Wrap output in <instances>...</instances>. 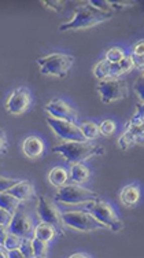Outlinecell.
Instances as JSON below:
<instances>
[{
    "label": "cell",
    "mask_w": 144,
    "mask_h": 258,
    "mask_svg": "<svg viewBox=\"0 0 144 258\" xmlns=\"http://www.w3.org/2000/svg\"><path fill=\"white\" fill-rule=\"evenodd\" d=\"M140 198V191L139 187L136 184H129V185H125L124 188L121 189L119 192V199L124 206L126 208H130V206H134V205L139 202Z\"/></svg>",
    "instance_id": "cell-16"
},
{
    "label": "cell",
    "mask_w": 144,
    "mask_h": 258,
    "mask_svg": "<svg viewBox=\"0 0 144 258\" xmlns=\"http://www.w3.org/2000/svg\"><path fill=\"white\" fill-rule=\"evenodd\" d=\"M7 235H9V228L5 227V225H0V247H3V246H5Z\"/></svg>",
    "instance_id": "cell-35"
},
{
    "label": "cell",
    "mask_w": 144,
    "mask_h": 258,
    "mask_svg": "<svg viewBox=\"0 0 144 258\" xmlns=\"http://www.w3.org/2000/svg\"><path fill=\"white\" fill-rule=\"evenodd\" d=\"M7 150H9V143H7V139H6L5 131L0 129V155L6 154Z\"/></svg>",
    "instance_id": "cell-34"
},
{
    "label": "cell",
    "mask_w": 144,
    "mask_h": 258,
    "mask_svg": "<svg viewBox=\"0 0 144 258\" xmlns=\"http://www.w3.org/2000/svg\"><path fill=\"white\" fill-rule=\"evenodd\" d=\"M67 180H69V174L66 172L65 168L62 166H56V168H52L48 173V181H50L52 185L55 187H63L67 184Z\"/></svg>",
    "instance_id": "cell-17"
},
{
    "label": "cell",
    "mask_w": 144,
    "mask_h": 258,
    "mask_svg": "<svg viewBox=\"0 0 144 258\" xmlns=\"http://www.w3.org/2000/svg\"><path fill=\"white\" fill-rule=\"evenodd\" d=\"M30 104V92L24 87L13 91L10 98L6 102V110L9 114L21 115L25 113Z\"/></svg>",
    "instance_id": "cell-11"
},
{
    "label": "cell",
    "mask_w": 144,
    "mask_h": 258,
    "mask_svg": "<svg viewBox=\"0 0 144 258\" xmlns=\"http://www.w3.org/2000/svg\"><path fill=\"white\" fill-rule=\"evenodd\" d=\"M73 60L75 58L71 55L54 52V54H48L39 58L37 63L40 66L41 75L65 79L69 73L70 68L73 66Z\"/></svg>",
    "instance_id": "cell-3"
},
{
    "label": "cell",
    "mask_w": 144,
    "mask_h": 258,
    "mask_svg": "<svg viewBox=\"0 0 144 258\" xmlns=\"http://www.w3.org/2000/svg\"><path fill=\"white\" fill-rule=\"evenodd\" d=\"M90 174V169L87 168L84 164L71 165V169H70V177L75 181V184L83 183L85 180H88Z\"/></svg>",
    "instance_id": "cell-20"
},
{
    "label": "cell",
    "mask_w": 144,
    "mask_h": 258,
    "mask_svg": "<svg viewBox=\"0 0 144 258\" xmlns=\"http://www.w3.org/2000/svg\"><path fill=\"white\" fill-rule=\"evenodd\" d=\"M18 183V180L15 179H9V177H5V176H0V192H6L14 185V184Z\"/></svg>",
    "instance_id": "cell-29"
},
{
    "label": "cell",
    "mask_w": 144,
    "mask_h": 258,
    "mask_svg": "<svg viewBox=\"0 0 144 258\" xmlns=\"http://www.w3.org/2000/svg\"><path fill=\"white\" fill-rule=\"evenodd\" d=\"M21 202L17 198H14L13 195L7 192H0V208L5 209L7 212H10L11 214L15 213V210L20 208Z\"/></svg>",
    "instance_id": "cell-21"
},
{
    "label": "cell",
    "mask_w": 144,
    "mask_h": 258,
    "mask_svg": "<svg viewBox=\"0 0 144 258\" xmlns=\"http://www.w3.org/2000/svg\"><path fill=\"white\" fill-rule=\"evenodd\" d=\"M133 90L134 92H136V95L139 96L140 103H141V102H143V76H140L139 79L134 81Z\"/></svg>",
    "instance_id": "cell-32"
},
{
    "label": "cell",
    "mask_w": 144,
    "mask_h": 258,
    "mask_svg": "<svg viewBox=\"0 0 144 258\" xmlns=\"http://www.w3.org/2000/svg\"><path fill=\"white\" fill-rule=\"evenodd\" d=\"M20 250H21V253L25 255V258H36L35 253H33V243H32V239L30 238L22 239Z\"/></svg>",
    "instance_id": "cell-28"
},
{
    "label": "cell",
    "mask_w": 144,
    "mask_h": 258,
    "mask_svg": "<svg viewBox=\"0 0 144 258\" xmlns=\"http://www.w3.org/2000/svg\"><path fill=\"white\" fill-rule=\"evenodd\" d=\"M69 258H91L88 254H85V253H75V254H71Z\"/></svg>",
    "instance_id": "cell-37"
},
{
    "label": "cell",
    "mask_w": 144,
    "mask_h": 258,
    "mask_svg": "<svg viewBox=\"0 0 144 258\" xmlns=\"http://www.w3.org/2000/svg\"><path fill=\"white\" fill-rule=\"evenodd\" d=\"M0 258H9V254H6L5 250L0 248Z\"/></svg>",
    "instance_id": "cell-38"
},
{
    "label": "cell",
    "mask_w": 144,
    "mask_h": 258,
    "mask_svg": "<svg viewBox=\"0 0 144 258\" xmlns=\"http://www.w3.org/2000/svg\"><path fill=\"white\" fill-rule=\"evenodd\" d=\"M11 219H13V214H11L10 212L5 210V209L0 208V225L9 227L11 223Z\"/></svg>",
    "instance_id": "cell-31"
},
{
    "label": "cell",
    "mask_w": 144,
    "mask_h": 258,
    "mask_svg": "<svg viewBox=\"0 0 144 258\" xmlns=\"http://www.w3.org/2000/svg\"><path fill=\"white\" fill-rule=\"evenodd\" d=\"M54 199L56 202H63V204L80 205V204H91L98 201L99 197L98 194L84 188L79 184H66L63 187H59L55 192Z\"/></svg>",
    "instance_id": "cell-5"
},
{
    "label": "cell",
    "mask_w": 144,
    "mask_h": 258,
    "mask_svg": "<svg viewBox=\"0 0 144 258\" xmlns=\"http://www.w3.org/2000/svg\"><path fill=\"white\" fill-rule=\"evenodd\" d=\"M21 242H22V238H20V236H17V235H13V233L9 232L3 247H5L6 250H9V251H11V250H17V248H20Z\"/></svg>",
    "instance_id": "cell-26"
},
{
    "label": "cell",
    "mask_w": 144,
    "mask_h": 258,
    "mask_svg": "<svg viewBox=\"0 0 144 258\" xmlns=\"http://www.w3.org/2000/svg\"><path fill=\"white\" fill-rule=\"evenodd\" d=\"M88 210L95 219L105 225V228H110L113 232H119L121 229H124V223L117 216L113 206L105 201L98 199L95 202H91L88 205Z\"/></svg>",
    "instance_id": "cell-6"
},
{
    "label": "cell",
    "mask_w": 144,
    "mask_h": 258,
    "mask_svg": "<svg viewBox=\"0 0 144 258\" xmlns=\"http://www.w3.org/2000/svg\"><path fill=\"white\" fill-rule=\"evenodd\" d=\"M143 104L137 103L133 117L125 124V132L118 139V147L126 151L134 144H143Z\"/></svg>",
    "instance_id": "cell-4"
},
{
    "label": "cell",
    "mask_w": 144,
    "mask_h": 258,
    "mask_svg": "<svg viewBox=\"0 0 144 258\" xmlns=\"http://www.w3.org/2000/svg\"><path fill=\"white\" fill-rule=\"evenodd\" d=\"M80 131L83 132L84 135V138L87 140L88 139H95L98 135H99V128H98V125L95 124V122H84V124L80 125Z\"/></svg>",
    "instance_id": "cell-23"
},
{
    "label": "cell",
    "mask_w": 144,
    "mask_h": 258,
    "mask_svg": "<svg viewBox=\"0 0 144 258\" xmlns=\"http://www.w3.org/2000/svg\"><path fill=\"white\" fill-rule=\"evenodd\" d=\"M125 58L124 51L121 50L119 47H111L110 50H107L106 52V58L105 59L110 63H118L119 60H122Z\"/></svg>",
    "instance_id": "cell-24"
},
{
    "label": "cell",
    "mask_w": 144,
    "mask_h": 258,
    "mask_svg": "<svg viewBox=\"0 0 144 258\" xmlns=\"http://www.w3.org/2000/svg\"><path fill=\"white\" fill-rule=\"evenodd\" d=\"M22 151L28 158L37 159L44 153V143L36 136H28L22 143Z\"/></svg>",
    "instance_id": "cell-15"
},
{
    "label": "cell",
    "mask_w": 144,
    "mask_h": 258,
    "mask_svg": "<svg viewBox=\"0 0 144 258\" xmlns=\"http://www.w3.org/2000/svg\"><path fill=\"white\" fill-rule=\"evenodd\" d=\"M33 243V253H35L36 258H45L47 257V243L40 240L37 238L32 239Z\"/></svg>",
    "instance_id": "cell-25"
},
{
    "label": "cell",
    "mask_w": 144,
    "mask_h": 258,
    "mask_svg": "<svg viewBox=\"0 0 144 258\" xmlns=\"http://www.w3.org/2000/svg\"><path fill=\"white\" fill-rule=\"evenodd\" d=\"M9 232L13 235H17L20 238H30L32 233H33V228H32V224H30L29 219L26 213L22 210V208H18L15 210V213L13 214V219H11L10 225L7 227Z\"/></svg>",
    "instance_id": "cell-13"
},
{
    "label": "cell",
    "mask_w": 144,
    "mask_h": 258,
    "mask_svg": "<svg viewBox=\"0 0 144 258\" xmlns=\"http://www.w3.org/2000/svg\"><path fill=\"white\" fill-rule=\"evenodd\" d=\"M132 69H134V64L130 56H125L124 59L119 60L118 63H111V66H110L111 77H115V79H118V76L128 73Z\"/></svg>",
    "instance_id": "cell-18"
},
{
    "label": "cell",
    "mask_w": 144,
    "mask_h": 258,
    "mask_svg": "<svg viewBox=\"0 0 144 258\" xmlns=\"http://www.w3.org/2000/svg\"><path fill=\"white\" fill-rule=\"evenodd\" d=\"M44 109L50 114V117L63 119V121H67V122H71V124H75L77 118H79L77 111L73 107H70L66 102H63L62 99H58V98L50 100L48 103L45 104Z\"/></svg>",
    "instance_id": "cell-12"
},
{
    "label": "cell",
    "mask_w": 144,
    "mask_h": 258,
    "mask_svg": "<svg viewBox=\"0 0 144 258\" xmlns=\"http://www.w3.org/2000/svg\"><path fill=\"white\" fill-rule=\"evenodd\" d=\"M98 128H99V134L102 135V136L109 138V136H111V135L114 134L115 124L114 121H111V119H105L102 124L98 125Z\"/></svg>",
    "instance_id": "cell-27"
},
{
    "label": "cell",
    "mask_w": 144,
    "mask_h": 258,
    "mask_svg": "<svg viewBox=\"0 0 144 258\" xmlns=\"http://www.w3.org/2000/svg\"><path fill=\"white\" fill-rule=\"evenodd\" d=\"M37 216L41 220V223L50 224L55 229L60 228L63 223H62V216L58 208L55 206L50 199L45 198L43 195H39L37 198V208H36Z\"/></svg>",
    "instance_id": "cell-10"
},
{
    "label": "cell",
    "mask_w": 144,
    "mask_h": 258,
    "mask_svg": "<svg viewBox=\"0 0 144 258\" xmlns=\"http://www.w3.org/2000/svg\"><path fill=\"white\" fill-rule=\"evenodd\" d=\"M143 55H144V41L143 40H140V41H137V43L134 44L133 54H132V56H134V58H143Z\"/></svg>",
    "instance_id": "cell-33"
},
{
    "label": "cell",
    "mask_w": 144,
    "mask_h": 258,
    "mask_svg": "<svg viewBox=\"0 0 144 258\" xmlns=\"http://www.w3.org/2000/svg\"><path fill=\"white\" fill-rule=\"evenodd\" d=\"M43 6H45L47 9H51V10L59 13L63 9V2H54V0H45V2H41Z\"/></svg>",
    "instance_id": "cell-30"
},
{
    "label": "cell",
    "mask_w": 144,
    "mask_h": 258,
    "mask_svg": "<svg viewBox=\"0 0 144 258\" xmlns=\"http://www.w3.org/2000/svg\"><path fill=\"white\" fill-rule=\"evenodd\" d=\"M52 151L63 155L66 161L71 165L83 164L91 157L105 154V149L100 144L90 142H63L54 146Z\"/></svg>",
    "instance_id": "cell-2"
},
{
    "label": "cell",
    "mask_w": 144,
    "mask_h": 258,
    "mask_svg": "<svg viewBox=\"0 0 144 258\" xmlns=\"http://www.w3.org/2000/svg\"><path fill=\"white\" fill-rule=\"evenodd\" d=\"M96 92L99 94L100 100L103 103H111L115 100L125 99L128 96V85L124 80L110 77V79L100 80L96 87Z\"/></svg>",
    "instance_id": "cell-8"
},
{
    "label": "cell",
    "mask_w": 144,
    "mask_h": 258,
    "mask_svg": "<svg viewBox=\"0 0 144 258\" xmlns=\"http://www.w3.org/2000/svg\"><path fill=\"white\" fill-rule=\"evenodd\" d=\"M9 258H25V255L21 253L20 248H17V250H11V251H9Z\"/></svg>",
    "instance_id": "cell-36"
},
{
    "label": "cell",
    "mask_w": 144,
    "mask_h": 258,
    "mask_svg": "<svg viewBox=\"0 0 144 258\" xmlns=\"http://www.w3.org/2000/svg\"><path fill=\"white\" fill-rule=\"evenodd\" d=\"M47 122L60 139H65L66 142H87L83 132L80 131V126L76 124L54 117H47Z\"/></svg>",
    "instance_id": "cell-9"
},
{
    "label": "cell",
    "mask_w": 144,
    "mask_h": 258,
    "mask_svg": "<svg viewBox=\"0 0 144 258\" xmlns=\"http://www.w3.org/2000/svg\"><path fill=\"white\" fill-rule=\"evenodd\" d=\"M110 66L111 63L107 62L106 59L99 60L98 63L95 64L94 68V76L98 80H106L111 77V72H110Z\"/></svg>",
    "instance_id": "cell-22"
},
{
    "label": "cell",
    "mask_w": 144,
    "mask_h": 258,
    "mask_svg": "<svg viewBox=\"0 0 144 258\" xmlns=\"http://www.w3.org/2000/svg\"><path fill=\"white\" fill-rule=\"evenodd\" d=\"M60 216H62L63 225H67L70 228L77 229V231H81V232H92V231H96V229L105 228V225L99 223L88 212L73 210V212H63Z\"/></svg>",
    "instance_id": "cell-7"
},
{
    "label": "cell",
    "mask_w": 144,
    "mask_h": 258,
    "mask_svg": "<svg viewBox=\"0 0 144 258\" xmlns=\"http://www.w3.org/2000/svg\"><path fill=\"white\" fill-rule=\"evenodd\" d=\"M7 194L13 195L14 198H17L20 202L22 201H29L35 197V187L33 184L30 183L29 180H18V183L14 184L9 191H6Z\"/></svg>",
    "instance_id": "cell-14"
},
{
    "label": "cell",
    "mask_w": 144,
    "mask_h": 258,
    "mask_svg": "<svg viewBox=\"0 0 144 258\" xmlns=\"http://www.w3.org/2000/svg\"><path fill=\"white\" fill-rule=\"evenodd\" d=\"M33 233H35V238L43 240L45 243H48L51 239L56 235V229H55L52 225H50V224L40 223L35 228Z\"/></svg>",
    "instance_id": "cell-19"
},
{
    "label": "cell",
    "mask_w": 144,
    "mask_h": 258,
    "mask_svg": "<svg viewBox=\"0 0 144 258\" xmlns=\"http://www.w3.org/2000/svg\"><path fill=\"white\" fill-rule=\"evenodd\" d=\"M113 18V13H105L98 9H95L94 6L83 5L77 6L73 13V18L69 22H65L59 26L60 32H67V30H80L88 29L92 26H96L105 22L107 20Z\"/></svg>",
    "instance_id": "cell-1"
}]
</instances>
